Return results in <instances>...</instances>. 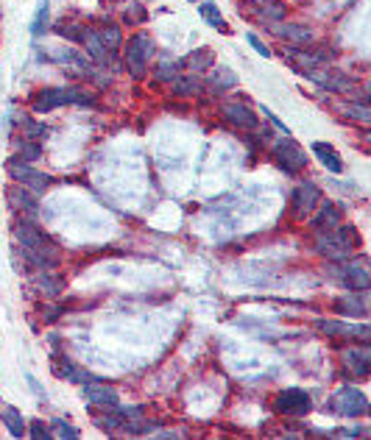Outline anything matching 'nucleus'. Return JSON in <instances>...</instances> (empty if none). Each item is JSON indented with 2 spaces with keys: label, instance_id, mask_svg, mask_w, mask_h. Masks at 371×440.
Wrapping results in <instances>:
<instances>
[{
  "label": "nucleus",
  "instance_id": "f257e3e1",
  "mask_svg": "<svg viewBox=\"0 0 371 440\" xmlns=\"http://www.w3.org/2000/svg\"><path fill=\"white\" fill-rule=\"evenodd\" d=\"M15 237H17L20 254L26 257V262L31 268L50 270L59 265V248L50 243V237L34 223V220H20L15 226Z\"/></svg>",
  "mask_w": 371,
  "mask_h": 440
},
{
  "label": "nucleus",
  "instance_id": "f03ea898",
  "mask_svg": "<svg viewBox=\"0 0 371 440\" xmlns=\"http://www.w3.org/2000/svg\"><path fill=\"white\" fill-rule=\"evenodd\" d=\"M70 103H90V98L79 87H48L34 95L31 112L45 114V112H53L56 106H70Z\"/></svg>",
  "mask_w": 371,
  "mask_h": 440
},
{
  "label": "nucleus",
  "instance_id": "7ed1b4c3",
  "mask_svg": "<svg viewBox=\"0 0 371 440\" xmlns=\"http://www.w3.org/2000/svg\"><path fill=\"white\" fill-rule=\"evenodd\" d=\"M154 56V39L148 37L145 31L134 34L129 42H126V67L134 79H145L148 72V59Z\"/></svg>",
  "mask_w": 371,
  "mask_h": 440
},
{
  "label": "nucleus",
  "instance_id": "20e7f679",
  "mask_svg": "<svg viewBox=\"0 0 371 440\" xmlns=\"http://www.w3.org/2000/svg\"><path fill=\"white\" fill-rule=\"evenodd\" d=\"M352 237L354 232L346 226H338L332 232H318L316 237V251L324 254L327 259H349L352 257Z\"/></svg>",
  "mask_w": 371,
  "mask_h": 440
},
{
  "label": "nucleus",
  "instance_id": "39448f33",
  "mask_svg": "<svg viewBox=\"0 0 371 440\" xmlns=\"http://www.w3.org/2000/svg\"><path fill=\"white\" fill-rule=\"evenodd\" d=\"M332 412L343 415V418H363L368 415V399L363 390L352 388V385H343L332 393V401H330Z\"/></svg>",
  "mask_w": 371,
  "mask_h": 440
},
{
  "label": "nucleus",
  "instance_id": "423d86ee",
  "mask_svg": "<svg viewBox=\"0 0 371 440\" xmlns=\"http://www.w3.org/2000/svg\"><path fill=\"white\" fill-rule=\"evenodd\" d=\"M338 279L343 281V287L349 290H357V292H368L371 287V270H368V259L365 257H357V259H349L338 268Z\"/></svg>",
  "mask_w": 371,
  "mask_h": 440
},
{
  "label": "nucleus",
  "instance_id": "0eeeda50",
  "mask_svg": "<svg viewBox=\"0 0 371 440\" xmlns=\"http://www.w3.org/2000/svg\"><path fill=\"white\" fill-rule=\"evenodd\" d=\"M324 198H321V190L313 184V181H305V184H299L293 190V201H290V206H293V217L296 220H305V217H310L316 209H318V203H321Z\"/></svg>",
  "mask_w": 371,
  "mask_h": 440
},
{
  "label": "nucleus",
  "instance_id": "6e6552de",
  "mask_svg": "<svg viewBox=\"0 0 371 440\" xmlns=\"http://www.w3.org/2000/svg\"><path fill=\"white\" fill-rule=\"evenodd\" d=\"M6 170H9V176H12L20 187H26V190H31V192H37V195L45 192V190L50 187V176L34 170L28 162H9Z\"/></svg>",
  "mask_w": 371,
  "mask_h": 440
},
{
  "label": "nucleus",
  "instance_id": "1a4fd4ad",
  "mask_svg": "<svg viewBox=\"0 0 371 440\" xmlns=\"http://www.w3.org/2000/svg\"><path fill=\"white\" fill-rule=\"evenodd\" d=\"M276 410H279L282 415L302 418V415H307V412L313 410V399H310V393L302 390V388H287V390H282V393L276 396Z\"/></svg>",
  "mask_w": 371,
  "mask_h": 440
},
{
  "label": "nucleus",
  "instance_id": "9d476101",
  "mask_svg": "<svg viewBox=\"0 0 371 440\" xmlns=\"http://www.w3.org/2000/svg\"><path fill=\"white\" fill-rule=\"evenodd\" d=\"M274 157L279 162V168L285 173H299L305 165H307V157H305V148L299 142H293L290 137H285L276 148H274Z\"/></svg>",
  "mask_w": 371,
  "mask_h": 440
},
{
  "label": "nucleus",
  "instance_id": "9b49d317",
  "mask_svg": "<svg viewBox=\"0 0 371 440\" xmlns=\"http://www.w3.org/2000/svg\"><path fill=\"white\" fill-rule=\"evenodd\" d=\"M343 368L349 371V377L354 379H365L371 371V351L368 346H357V348H346L343 351Z\"/></svg>",
  "mask_w": 371,
  "mask_h": 440
},
{
  "label": "nucleus",
  "instance_id": "f8f14e48",
  "mask_svg": "<svg viewBox=\"0 0 371 440\" xmlns=\"http://www.w3.org/2000/svg\"><path fill=\"white\" fill-rule=\"evenodd\" d=\"M307 79L316 81L318 87L330 90V92H352V81L346 76H341V72L330 70V67H316V70H307Z\"/></svg>",
  "mask_w": 371,
  "mask_h": 440
},
{
  "label": "nucleus",
  "instance_id": "ddd939ff",
  "mask_svg": "<svg viewBox=\"0 0 371 440\" xmlns=\"http://www.w3.org/2000/svg\"><path fill=\"white\" fill-rule=\"evenodd\" d=\"M84 399L95 407H104V410H117L120 407L117 390L104 385V382H84Z\"/></svg>",
  "mask_w": 371,
  "mask_h": 440
},
{
  "label": "nucleus",
  "instance_id": "4468645a",
  "mask_svg": "<svg viewBox=\"0 0 371 440\" xmlns=\"http://www.w3.org/2000/svg\"><path fill=\"white\" fill-rule=\"evenodd\" d=\"M316 329L327 337H357L360 343H368V334H371L368 326H352V323H341V321H318Z\"/></svg>",
  "mask_w": 371,
  "mask_h": 440
},
{
  "label": "nucleus",
  "instance_id": "2eb2a0df",
  "mask_svg": "<svg viewBox=\"0 0 371 440\" xmlns=\"http://www.w3.org/2000/svg\"><path fill=\"white\" fill-rule=\"evenodd\" d=\"M335 312L349 315V318H365V315H368V307H365V292L349 290L346 296H341V299L335 301Z\"/></svg>",
  "mask_w": 371,
  "mask_h": 440
},
{
  "label": "nucleus",
  "instance_id": "dca6fc26",
  "mask_svg": "<svg viewBox=\"0 0 371 440\" xmlns=\"http://www.w3.org/2000/svg\"><path fill=\"white\" fill-rule=\"evenodd\" d=\"M9 203H12V209H17V212H23V214H28V217H37L39 214V203H37V192H31V190H26V187H9Z\"/></svg>",
  "mask_w": 371,
  "mask_h": 440
},
{
  "label": "nucleus",
  "instance_id": "f3484780",
  "mask_svg": "<svg viewBox=\"0 0 371 440\" xmlns=\"http://www.w3.org/2000/svg\"><path fill=\"white\" fill-rule=\"evenodd\" d=\"M341 223H343V212H341V206H335L332 201L318 203V214L313 217V226H316L318 232H332V229H338Z\"/></svg>",
  "mask_w": 371,
  "mask_h": 440
},
{
  "label": "nucleus",
  "instance_id": "a211bd4d",
  "mask_svg": "<svg viewBox=\"0 0 371 440\" xmlns=\"http://www.w3.org/2000/svg\"><path fill=\"white\" fill-rule=\"evenodd\" d=\"M224 117L232 126H238V128H257V114L246 103H227L224 106Z\"/></svg>",
  "mask_w": 371,
  "mask_h": 440
},
{
  "label": "nucleus",
  "instance_id": "6ab92c4d",
  "mask_svg": "<svg viewBox=\"0 0 371 440\" xmlns=\"http://www.w3.org/2000/svg\"><path fill=\"white\" fill-rule=\"evenodd\" d=\"M53 374L59 377V379H67V382H76V385H84V382H93V377L84 371V368H79V365H73V362H67V359H53Z\"/></svg>",
  "mask_w": 371,
  "mask_h": 440
},
{
  "label": "nucleus",
  "instance_id": "aec40b11",
  "mask_svg": "<svg viewBox=\"0 0 371 440\" xmlns=\"http://www.w3.org/2000/svg\"><path fill=\"white\" fill-rule=\"evenodd\" d=\"M209 87H212V92H227V90L238 87V72H232L229 67L212 64L209 67Z\"/></svg>",
  "mask_w": 371,
  "mask_h": 440
},
{
  "label": "nucleus",
  "instance_id": "412c9836",
  "mask_svg": "<svg viewBox=\"0 0 371 440\" xmlns=\"http://www.w3.org/2000/svg\"><path fill=\"white\" fill-rule=\"evenodd\" d=\"M271 31H274L276 37L290 39L293 45L313 42V31H310V28H305V26H293V23H282V26H276V23H271Z\"/></svg>",
  "mask_w": 371,
  "mask_h": 440
},
{
  "label": "nucleus",
  "instance_id": "4be33fe9",
  "mask_svg": "<svg viewBox=\"0 0 371 440\" xmlns=\"http://www.w3.org/2000/svg\"><path fill=\"white\" fill-rule=\"evenodd\" d=\"M313 154L318 157V162L330 170V173H343V159L338 157V151L330 142H313Z\"/></svg>",
  "mask_w": 371,
  "mask_h": 440
},
{
  "label": "nucleus",
  "instance_id": "5701e85b",
  "mask_svg": "<svg viewBox=\"0 0 371 440\" xmlns=\"http://www.w3.org/2000/svg\"><path fill=\"white\" fill-rule=\"evenodd\" d=\"M0 421L6 423L9 434H15V437H26V421H23L20 410H15V407H0Z\"/></svg>",
  "mask_w": 371,
  "mask_h": 440
},
{
  "label": "nucleus",
  "instance_id": "b1692460",
  "mask_svg": "<svg viewBox=\"0 0 371 440\" xmlns=\"http://www.w3.org/2000/svg\"><path fill=\"white\" fill-rule=\"evenodd\" d=\"M79 42H84V50H87L95 61H106V48H104V42H101L98 31L82 28V39H79Z\"/></svg>",
  "mask_w": 371,
  "mask_h": 440
},
{
  "label": "nucleus",
  "instance_id": "393cba45",
  "mask_svg": "<svg viewBox=\"0 0 371 440\" xmlns=\"http://www.w3.org/2000/svg\"><path fill=\"white\" fill-rule=\"evenodd\" d=\"M98 37H101V42H104L106 53H117V50H120V45H123V34H120V26H117V23L104 26Z\"/></svg>",
  "mask_w": 371,
  "mask_h": 440
},
{
  "label": "nucleus",
  "instance_id": "a878e982",
  "mask_svg": "<svg viewBox=\"0 0 371 440\" xmlns=\"http://www.w3.org/2000/svg\"><path fill=\"white\" fill-rule=\"evenodd\" d=\"M187 70H193V72H198V70H209L212 64H215V56L209 53V50H196V53H190L184 61H182Z\"/></svg>",
  "mask_w": 371,
  "mask_h": 440
},
{
  "label": "nucleus",
  "instance_id": "bb28decb",
  "mask_svg": "<svg viewBox=\"0 0 371 440\" xmlns=\"http://www.w3.org/2000/svg\"><path fill=\"white\" fill-rule=\"evenodd\" d=\"M15 148H17V162H37L42 157V148L34 139H20Z\"/></svg>",
  "mask_w": 371,
  "mask_h": 440
},
{
  "label": "nucleus",
  "instance_id": "cd10ccee",
  "mask_svg": "<svg viewBox=\"0 0 371 440\" xmlns=\"http://www.w3.org/2000/svg\"><path fill=\"white\" fill-rule=\"evenodd\" d=\"M34 284H37V287L45 292V296H50V299H53V296H59V292H61V279H59V276H50V273H45V270H42V273L34 279Z\"/></svg>",
  "mask_w": 371,
  "mask_h": 440
},
{
  "label": "nucleus",
  "instance_id": "c85d7f7f",
  "mask_svg": "<svg viewBox=\"0 0 371 440\" xmlns=\"http://www.w3.org/2000/svg\"><path fill=\"white\" fill-rule=\"evenodd\" d=\"M48 23H50V6H48V0H42L39 12H37V17H34V23H31V34H34V37L45 34V31H48Z\"/></svg>",
  "mask_w": 371,
  "mask_h": 440
},
{
  "label": "nucleus",
  "instance_id": "c756f323",
  "mask_svg": "<svg viewBox=\"0 0 371 440\" xmlns=\"http://www.w3.org/2000/svg\"><path fill=\"white\" fill-rule=\"evenodd\" d=\"M201 17H204V23L212 26V28H227V26H224V14L215 9V3H201Z\"/></svg>",
  "mask_w": 371,
  "mask_h": 440
},
{
  "label": "nucleus",
  "instance_id": "7c9ffc66",
  "mask_svg": "<svg viewBox=\"0 0 371 440\" xmlns=\"http://www.w3.org/2000/svg\"><path fill=\"white\" fill-rule=\"evenodd\" d=\"M198 87H201V84H198L196 79H190V76H184V79L176 76V79H173V92H176V95H184V98H187V95H196Z\"/></svg>",
  "mask_w": 371,
  "mask_h": 440
},
{
  "label": "nucleus",
  "instance_id": "2f4dec72",
  "mask_svg": "<svg viewBox=\"0 0 371 440\" xmlns=\"http://www.w3.org/2000/svg\"><path fill=\"white\" fill-rule=\"evenodd\" d=\"M50 437H67V440H76L79 437V429L70 426L67 421H53L50 423Z\"/></svg>",
  "mask_w": 371,
  "mask_h": 440
},
{
  "label": "nucleus",
  "instance_id": "473e14b6",
  "mask_svg": "<svg viewBox=\"0 0 371 440\" xmlns=\"http://www.w3.org/2000/svg\"><path fill=\"white\" fill-rule=\"evenodd\" d=\"M343 114H346V117H354V120H360V123H371V109H368L365 103H349V106H343Z\"/></svg>",
  "mask_w": 371,
  "mask_h": 440
},
{
  "label": "nucleus",
  "instance_id": "72a5a7b5",
  "mask_svg": "<svg viewBox=\"0 0 371 440\" xmlns=\"http://www.w3.org/2000/svg\"><path fill=\"white\" fill-rule=\"evenodd\" d=\"M260 12H263V17H265L268 23H279V20L285 17V6H282V3H265Z\"/></svg>",
  "mask_w": 371,
  "mask_h": 440
},
{
  "label": "nucleus",
  "instance_id": "f704fd0d",
  "mask_svg": "<svg viewBox=\"0 0 371 440\" xmlns=\"http://www.w3.org/2000/svg\"><path fill=\"white\" fill-rule=\"evenodd\" d=\"M154 76H157L160 81H173V79H176V64H173V61H162V64L157 67Z\"/></svg>",
  "mask_w": 371,
  "mask_h": 440
},
{
  "label": "nucleus",
  "instance_id": "c9c22d12",
  "mask_svg": "<svg viewBox=\"0 0 371 440\" xmlns=\"http://www.w3.org/2000/svg\"><path fill=\"white\" fill-rule=\"evenodd\" d=\"M23 134H26V139H39V137H45V126H39V123H34V120H26L23 123Z\"/></svg>",
  "mask_w": 371,
  "mask_h": 440
},
{
  "label": "nucleus",
  "instance_id": "e433bc0d",
  "mask_svg": "<svg viewBox=\"0 0 371 440\" xmlns=\"http://www.w3.org/2000/svg\"><path fill=\"white\" fill-rule=\"evenodd\" d=\"M26 432H28L31 437H42V440H50V429H48V426L42 423V421H34V423H31V426H28Z\"/></svg>",
  "mask_w": 371,
  "mask_h": 440
},
{
  "label": "nucleus",
  "instance_id": "4c0bfd02",
  "mask_svg": "<svg viewBox=\"0 0 371 440\" xmlns=\"http://www.w3.org/2000/svg\"><path fill=\"white\" fill-rule=\"evenodd\" d=\"M260 112H263V114H265V117H268V120H271V123H274V126L282 131V137H290V128H287V126H285V123H282V120H279V117H276V114H274L268 106H260Z\"/></svg>",
  "mask_w": 371,
  "mask_h": 440
},
{
  "label": "nucleus",
  "instance_id": "58836bf2",
  "mask_svg": "<svg viewBox=\"0 0 371 440\" xmlns=\"http://www.w3.org/2000/svg\"><path fill=\"white\" fill-rule=\"evenodd\" d=\"M246 39H249V45H251V48H254V50H257L263 59H271V50H268V48L260 42V37H257V34H246Z\"/></svg>",
  "mask_w": 371,
  "mask_h": 440
},
{
  "label": "nucleus",
  "instance_id": "ea45409f",
  "mask_svg": "<svg viewBox=\"0 0 371 440\" xmlns=\"http://www.w3.org/2000/svg\"><path fill=\"white\" fill-rule=\"evenodd\" d=\"M59 34H61V37H70V39H76V42L82 39V28H79V26H61Z\"/></svg>",
  "mask_w": 371,
  "mask_h": 440
},
{
  "label": "nucleus",
  "instance_id": "a19ab883",
  "mask_svg": "<svg viewBox=\"0 0 371 440\" xmlns=\"http://www.w3.org/2000/svg\"><path fill=\"white\" fill-rule=\"evenodd\" d=\"M26 379H28V385H31V390H34V393H39V396H42V399H45V390H42V385H39V382H37V379H34V377H31V374H28V377H26Z\"/></svg>",
  "mask_w": 371,
  "mask_h": 440
},
{
  "label": "nucleus",
  "instance_id": "79ce46f5",
  "mask_svg": "<svg viewBox=\"0 0 371 440\" xmlns=\"http://www.w3.org/2000/svg\"><path fill=\"white\" fill-rule=\"evenodd\" d=\"M190 3H196V0H190Z\"/></svg>",
  "mask_w": 371,
  "mask_h": 440
}]
</instances>
